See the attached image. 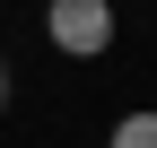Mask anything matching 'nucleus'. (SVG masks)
I'll use <instances>...</instances> for the list:
<instances>
[{
	"mask_svg": "<svg viewBox=\"0 0 157 148\" xmlns=\"http://www.w3.org/2000/svg\"><path fill=\"white\" fill-rule=\"evenodd\" d=\"M9 87H17V79H9V61H0V113H9Z\"/></svg>",
	"mask_w": 157,
	"mask_h": 148,
	"instance_id": "7ed1b4c3",
	"label": "nucleus"
},
{
	"mask_svg": "<svg viewBox=\"0 0 157 148\" xmlns=\"http://www.w3.org/2000/svg\"><path fill=\"white\" fill-rule=\"evenodd\" d=\"M44 35H52V52H70V61H105L113 35H122V17H113V0H52Z\"/></svg>",
	"mask_w": 157,
	"mask_h": 148,
	"instance_id": "f257e3e1",
	"label": "nucleus"
},
{
	"mask_svg": "<svg viewBox=\"0 0 157 148\" xmlns=\"http://www.w3.org/2000/svg\"><path fill=\"white\" fill-rule=\"evenodd\" d=\"M105 148H157V105H140V113H122L105 131Z\"/></svg>",
	"mask_w": 157,
	"mask_h": 148,
	"instance_id": "f03ea898",
	"label": "nucleus"
}]
</instances>
